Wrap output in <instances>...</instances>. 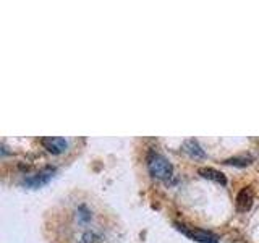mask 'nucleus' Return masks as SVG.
<instances>
[{
    "mask_svg": "<svg viewBox=\"0 0 259 243\" xmlns=\"http://www.w3.org/2000/svg\"><path fill=\"white\" fill-rule=\"evenodd\" d=\"M253 162L251 156H237V158H230L227 161H223V164L227 165H237V167H246Z\"/></svg>",
    "mask_w": 259,
    "mask_h": 243,
    "instance_id": "8",
    "label": "nucleus"
},
{
    "mask_svg": "<svg viewBox=\"0 0 259 243\" xmlns=\"http://www.w3.org/2000/svg\"><path fill=\"white\" fill-rule=\"evenodd\" d=\"M78 217H80V221L86 224V222H89L91 221V211H87V207L86 206H80L78 207Z\"/></svg>",
    "mask_w": 259,
    "mask_h": 243,
    "instance_id": "9",
    "label": "nucleus"
},
{
    "mask_svg": "<svg viewBox=\"0 0 259 243\" xmlns=\"http://www.w3.org/2000/svg\"><path fill=\"white\" fill-rule=\"evenodd\" d=\"M198 173L203 178H208V180H211V182H216V183H220V185H227L225 175H223L222 172L213 169V167H201V169L198 170Z\"/></svg>",
    "mask_w": 259,
    "mask_h": 243,
    "instance_id": "7",
    "label": "nucleus"
},
{
    "mask_svg": "<svg viewBox=\"0 0 259 243\" xmlns=\"http://www.w3.org/2000/svg\"><path fill=\"white\" fill-rule=\"evenodd\" d=\"M181 151L186 153L190 158H194V159H204L206 158V151L203 149L201 144H199V141L194 140V138H188V140L181 143Z\"/></svg>",
    "mask_w": 259,
    "mask_h": 243,
    "instance_id": "5",
    "label": "nucleus"
},
{
    "mask_svg": "<svg viewBox=\"0 0 259 243\" xmlns=\"http://www.w3.org/2000/svg\"><path fill=\"white\" fill-rule=\"evenodd\" d=\"M253 206V188L246 187L243 190H240V193L237 195V209L240 212L250 211Z\"/></svg>",
    "mask_w": 259,
    "mask_h": 243,
    "instance_id": "6",
    "label": "nucleus"
},
{
    "mask_svg": "<svg viewBox=\"0 0 259 243\" xmlns=\"http://www.w3.org/2000/svg\"><path fill=\"white\" fill-rule=\"evenodd\" d=\"M99 240V237L94 234V232H86L81 239V243H96Z\"/></svg>",
    "mask_w": 259,
    "mask_h": 243,
    "instance_id": "10",
    "label": "nucleus"
},
{
    "mask_svg": "<svg viewBox=\"0 0 259 243\" xmlns=\"http://www.w3.org/2000/svg\"><path fill=\"white\" fill-rule=\"evenodd\" d=\"M148 170L157 180H169L173 175V165L170 164V161L157 153L148 156Z\"/></svg>",
    "mask_w": 259,
    "mask_h": 243,
    "instance_id": "1",
    "label": "nucleus"
},
{
    "mask_svg": "<svg viewBox=\"0 0 259 243\" xmlns=\"http://www.w3.org/2000/svg\"><path fill=\"white\" fill-rule=\"evenodd\" d=\"M41 144L50 154H63L68 149V141L60 136H45L41 140Z\"/></svg>",
    "mask_w": 259,
    "mask_h": 243,
    "instance_id": "4",
    "label": "nucleus"
},
{
    "mask_svg": "<svg viewBox=\"0 0 259 243\" xmlns=\"http://www.w3.org/2000/svg\"><path fill=\"white\" fill-rule=\"evenodd\" d=\"M175 227L178 229L183 235H186L188 239H191V240L198 242V243H220L217 237H214L213 234H209V232H206V230L188 227V225H183V224H175Z\"/></svg>",
    "mask_w": 259,
    "mask_h": 243,
    "instance_id": "3",
    "label": "nucleus"
},
{
    "mask_svg": "<svg viewBox=\"0 0 259 243\" xmlns=\"http://www.w3.org/2000/svg\"><path fill=\"white\" fill-rule=\"evenodd\" d=\"M55 172H57L55 167H45V169L39 170L38 173H34V175L26 177L25 180H23V185H25L26 188L38 190V188L44 187V185L49 183L52 180V177L55 175Z\"/></svg>",
    "mask_w": 259,
    "mask_h": 243,
    "instance_id": "2",
    "label": "nucleus"
}]
</instances>
